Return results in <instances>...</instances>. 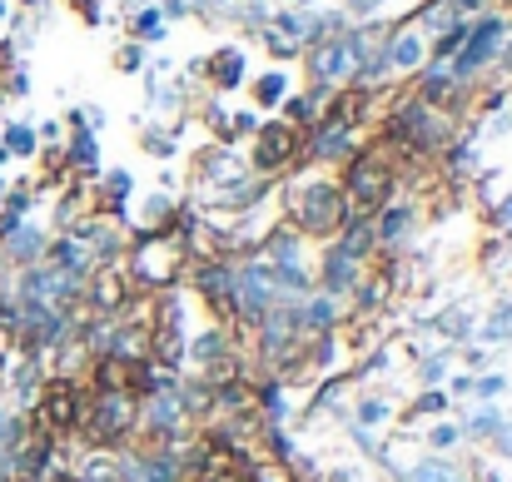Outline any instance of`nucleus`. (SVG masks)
<instances>
[{
  "instance_id": "obj_7",
  "label": "nucleus",
  "mask_w": 512,
  "mask_h": 482,
  "mask_svg": "<svg viewBox=\"0 0 512 482\" xmlns=\"http://www.w3.org/2000/svg\"><path fill=\"white\" fill-rule=\"evenodd\" d=\"M95 304H100V309H120V304H125V284H120L110 269L95 274Z\"/></svg>"
},
{
  "instance_id": "obj_2",
  "label": "nucleus",
  "mask_w": 512,
  "mask_h": 482,
  "mask_svg": "<svg viewBox=\"0 0 512 482\" xmlns=\"http://www.w3.org/2000/svg\"><path fill=\"white\" fill-rule=\"evenodd\" d=\"M135 428V398L130 393H100V408H95V438L115 443Z\"/></svg>"
},
{
  "instance_id": "obj_16",
  "label": "nucleus",
  "mask_w": 512,
  "mask_h": 482,
  "mask_svg": "<svg viewBox=\"0 0 512 482\" xmlns=\"http://www.w3.org/2000/svg\"><path fill=\"white\" fill-rule=\"evenodd\" d=\"M60 482H80V478H60Z\"/></svg>"
},
{
  "instance_id": "obj_9",
  "label": "nucleus",
  "mask_w": 512,
  "mask_h": 482,
  "mask_svg": "<svg viewBox=\"0 0 512 482\" xmlns=\"http://www.w3.org/2000/svg\"><path fill=\"white\" fill-rule=\"evenodd\" d=\"M135 482H174V468L165 463V458H150V463L135 468Z\"/></svg>"
},
{
  "instance_id": "obj_1",
  "label": "nucleus",
  "mask_w": 512,
  "mask_h": 482,
  "mask_svg": "<svg viewBox=\"0 0 512 482\" xmlns=\"http://www.w3.org/2000/svg\"><path fill=\"white\" fill-rule=\"evenodd\" d=\"M179 264H184L179 239H145V249L135 254V269H140L145 284H170L179 274Z\"/></svg>"
},
{
  "instance_id": "obj_6",
  "label": "nucleus",
  "mask_w": 512,
  "mask_h": 482,
  "mask_svg": "<svg viewBox=\"0 0 512 482\" xmlns=\"http://www.w3.org/2000/svg\"><path fill=\"white\" fill-rule=\"evenodd\" d=\"M289 155H294V130L269 125V130L259 135V164H264V169H274V164H284Z\"/></svg>"
},
{
  "instance_id": "obj_13",
  "label": "nucleus",
  "mask_w": 512,
  "mask_h": 482,
  "mask_svg": "<svg viewBox=\"0 0 512 482\" xmlns=\"http://www.w3.org/2000/svg\"><path fill=\"white\" fill-rule=\"evenodd\" d=\"M418 482H453V478H448V468L433 463V468H418Z\"/></svg>"
},
{
  "instance_id": "obj_10",
  "label": "nucleus",
  "mask_w": 512,
  "mask_h": 482,
  "mask_svg": "<svg viewBox=\"0 0 512 482\" xmlns=\"http://www.w3.org/2000/svg\"><path fill=\"white\" fill-rule=\"evenodd\" d=\"M80 482H120V468H115V463H105V458H90Z\"/></svg>"
},
{
  "instance_id": "obj_5",
  "label": "nucleus",
  "mask_w": 512,
  "mask_h": 482,
  "mask_svg": "<svg viewBox=\"0 0 512 482\" xmlns=\"http://www.w3.org/2000/svg\"><path fill=\"white\" fill-rule=\"evenodd\" d=\"M75 418H80L75 388H70V383H50V388H45V403H40V423L55 428V433H65V428H75Z\"/></svg>"
},
{
  "instance_id": "obj_15",
  "label": "nucleus",
  "mask_w": 512,
  "mask_h": 482,
  "mask_svg": "<svg viewBox=\"0 0 512 482\" xmlns=\"http://www.w3.org/2000/svg\"><path fill=\"white\" fill-rule=\"evenodd\" d=\"M398 60H403V65H413V60H418V45H413V40H403V45H398Z\"/></svg>"
},
{
  "instance_id": "obj_12",
  "label": "nucleus",
  "mask_w": 512,
  "mask_h": 482,
  "mask_svg": "<svg viewBox=\"0 0 512 482\" xmlns=\"http://www.w3.org/2000/svg\"><path fill=\"white\" fill-rule=\"evenodd\" d=\"M503 333H512V304L508 309H498V319L488 323V338H503Z\"/></svg>"
},
{
  "instance_id": "obj_4",
  "label": "nucleus",
  "mask_w": 512,
  "mask_h": 482,
  "mask_svg": "<svg viewBox=\"0 0 512 482\" xmlns=\"http://www.w3.org/2000/svg\"><path fill=\"white\" fill-rule=\"evenodd\" d=\"M383 194H388V169H383L378 160H358L353 169H348V199H353L358 214L373 209Z\"/></svg>"
},
{
  "instance_id": "obj_8",
  "label": "nucleus",
  "mask_w": 512,
  "mask_h": 482,
  "mask_svg": "<svg viewBox=\"0 0 512 482\" xmlns=\"http://www.w3.org/2000/svg\"><path fill=\"white\" fill-rule=\"evenodd\" d=\"M493 40H498V25H483V30L473 35V45H468V55L458 60V70H473V65H478V60H483V55L493 50Z\"/></svg>"
},
{
  "instance_id": "obj_14",
  "label": "nucleus",
  "mask_w": 512,
  "mask_h": 482,
  "mask_svg": "<svg viewBox=\"0 0 512 482\" xmlns=\"http://www.w3.org/2000/svg\"><path fill=\"white\" fill-rule=\"evenodd\" d=\"M319 150H324V155H339V150H343V135H339V130H334V135H324V145H319Z\"/></svg>"
},
{
  "instance_id": "obj_3",
  "label": "nucleus",
  "mask_w": 512,
  "mask_h": 482,
  "mask_svg": "<svg viewBox=\"0 0 512 482\" xmlns=\"http://www.w3.org/2000/svg\"><path fill=\"white\" fill-rule=\"evenodd\" d=\"M299 219H304V229H314V234H329V229H334V224L343 219V194H339V189H329V184L309 189V194L299 199Z\"/></svg>"
},
{
  "instance_id": "obj_11",
  "label": "nucleus",
  "mask_w": 512,
  "mask_h": 482,
  "mask_svg": "<svg viewBox=\"0 0 512 482\" xmlns=\"http://www.w3.org/2000/svg\"><path fill=\"white\" fill-rule=\"evenodd\" d=\"M339 65H348V55H343L339 45H334V50H324V55H319V70H324V75H334V70H339Z\"/></svg>"
}]
</instances>
